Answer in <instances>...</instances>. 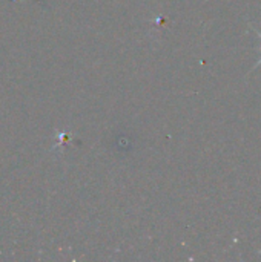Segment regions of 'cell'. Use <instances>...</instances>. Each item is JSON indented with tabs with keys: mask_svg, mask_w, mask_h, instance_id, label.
<instances>
[{
	"mask_svg": "<svg viewBox=\"0 0 261 262\" xmlns=\"http://www.w3.org/2000/svg\"><path fill=\"white\" fill-rule=\"evenodd\" d=\"M255 32L258 34V37H260V38H261V32H260V31H257V29H255ZM258 66H261V60H260V61H258V63H257V66H255V68H258Z\"/></svg>",
	"mask_w": 261,
	"mask_h": 262,
	"instance_id": "6da1fadb",
	"label": "cell"
}]
</instances>
